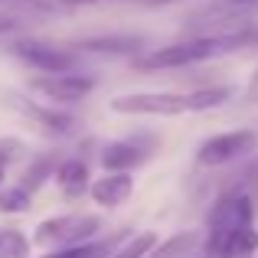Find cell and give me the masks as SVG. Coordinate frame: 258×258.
I'll list each match as a JSON object with an SVG mask.
<instances>
[{"mask_svg":"<svg viewBox=\"0 0 258 258\" xmlns=\"http://www.w3.org/2000/svg\"><path fill=\"white\" fill-rule=\"evenodd\" d=\"M258 33L255 30H232V33H206V36H193V39H180V43H170L164 49H154L147 56H138L134 66L144 72H157V69H186V66L206 62V59L226 56V52H235L242 46L255 43Z\"/></svg>","mask_w":258,"mask_h":258,"instance_id":"1","label":"cell"},{"mask_svg":"<svg viewBox=\"0 0 258 258\" xmlns=\"http://www.w3.org/2000/svg\"><path fill=\"white\" fill-rule=\"evenodd\" d=\"M255 226V206L245 189H232L222 200H216L213 213L206 222V239H203V255L206 258H226V248L242 229Z\"/></svg>","mask_w":258,"mask_h":258,"instance_id":"2","label":"cell"},{"mask_svg":"<svg viewBox=\"0 0 258 258\" xmlns=\"http://www.w3.org/2000/svg\"><path fill=\"white\" fill-rule=\"evenodd\" d=\"M101 232L98 216H82V213H66L43 219L33 232V242L43 248H69V245H85L95 242V235Z\"/></svg>","mask_w":258,"mask_h":258,"instance_id":"3","label":"cell"},{"mask_svg":"<svg viewBox=\"0 0 258 258\" xmlns=\"http://www.w3.org/2000/svg\"><path fill=\"white\" fill-rule=\"evenodd\" d=\"M114 114H141V118H176L186 114V95L180 92H131L111 98Z\"/></svg>","mask_w":258,"mask_h":258,"instance_id":"4","label":"cell"},{"mask_svg":"<svg viewBox=\"0 0 258 258\" xmlns=\"http://www.w3.org/2000/svg\"><path fill=\"white\" fill-rule=\"evenodd\" d=\"M258 147V134L242 127V131H226V134H216V138L203 141L196 147V164L200 167H226L235 164V160L248 157Z\"/></svg>","mask_w":258,"mask_h":258,"instance_id":"5","label":"cell"},{"mask_svg":"<svg viewBox=\"0 0 258 258\" xmlns=\"http://www.w3.org/2000/svg\"><path fill=\"white\" fill-rule=\"evenodd\" d=\"M10 52L26 62L30 69L43 72V76H59V72H72L76 69V52L62 49V46H52V43H43V39H17L10 43Z\"/></svg>","mask_w":258,"mask_h":258,"instance_id":"6","label":"cell"},{"mask_svg":"<svg viewBox=\"0 0 258 258\" xmlns=\"http://www.w3.org/2000/svg\"><path fill=\"white\" fill-rule=\"evenodd\" d=\"M30 88L49 101H82L95 88L92 76H76V72H59V76H36L30 79Z\"/></svg>","mask_w":258,"mask_h":258,"instance_id":"7","label":"cell"},{"mask_svg":"<svg viewBox=\"0 0 258 258\" xmlns=\"http://www.w3.org/2000/svg\"><path fill=\"white\" fill-rule=\"evenodd\" d=\"M147 157H151V151L134 141H111L101 147V167L108 173H131L141 164H147Z\"/></svg>","mask_w":258,"mask_h":258,"instance_id":"8","label":"cell"},{"mask_svg":"<svg viewBox=\"0 0 258 258\" xmlns=\"http://www.w3.org/2000/svg\"><path fill=\"white\" fill-rule=\"evenodd\" d=\"M88 193H92V200L98 203L101 209H118L121 203L131 200L134 176L131 173H105V176H98V180L92 183Z\"/></svg>","mask_w":258,"mask_h":258,"instance_id":"9","label":"cell"},{"mask_svg":"<svg viewBox=\"0 0 258 258\" xmlns=\"http://www.w3.org/2000/svg\"><path fill=\"white\" fill-rule=\"evenodd\" d=\"M56 183H59V189H62L66 200H79L82 193L92 189V183H88V164L82 157L62 160V164L56 167Z\"/></svg>","mask_w":258,"mask_h":258,"instance_id":"10","label":"cell"},{"mask_svg":"<svg viewBox=\"0 0 258 258\" xmlns=\"http://www.w3.org/2000/svg\"><path fill=\"white\" fill-rule=\"evenodd\" d=\"M144 39L141 36H127V33H118V36H92L82 39L79 49L82 52H105V56H138Z\"/></svg>","mask_w":258,"mask_h":258,"instance_id":"11","label":"cell"},{"mask_svg":"<svg viewBox=\"0 0 258 258\" xmlns=\"http://www.w3.org/2000/svg\"><path fill=\"white\" fill-rule=\"evenodd\" d=\"M121 239H131V232H127V229H121V232L108 235V239L85 242V245H69V248H52L49 255H39V258H108Z\"/></svg>","mask_w":258,"mask_h":258,"instance_id":"12","label":"cell"},{"mask_svg":"<svg viewBox=\"0 0 258 258\" xmlns=\"http://www.w3.org/2000/svg\"><path fill=\"white\" fill-rule=\"evenodd\" d=\"M10 101L26 114V118H33L36 124H43L46 131H52V134H69L72 127H76V121H72L69 114H59V111H52V108H39V105H33V101L17 98V95H10Z\"/></svg>","mask_w":258,"mask_h":258,"instance_id":"13","label":"cell"},{"mask_svg":"<svg viewBox=\"0 0 258 258\" xmlns=\"http://www.w3.org/2000/svg\"><path fill=\"white\" fill-rule=\"evenodd\" d=\"M196 245H200V235L196 232H176L170 239L157 242V245L147 252V258H189Z\"/></svg>","mask_w":258,"mask_h":258,"instance_id":"14","label":"cell"},{"mask_svg":"<svg viewBox=\"0 0 258 258\" xmlns=\"http://www.w3.org/2000/svg\"><path fill=\"white\" fill-rule=\"evenodd\" d=\"M30 206H33V193L23 183H13V186L0 189V213L4 216H23V213H30Z\"/></svg>","mask_w":258,"mask_h":258,"instance_id":"15","label":"cell"},{"mask_svg":"<svg viewBox=\"0 0 258 258\" xmlns=\"http://www.w3.org/2000/svg\"><path fill=\"white\" fill-rule=\"evenodd\" d=\"M232 98V88L226 85H216V88H200V92H189L186 95V105L189 111H209V108H219Z\"/></svg>","mask_w":258,"mask_h":258,"instance_id":"16","label":"cell"},{"mask_svg":"<svg viewBox=\"0 0 258 258\" xmlns=\"http://www.w3.org/2000/svg\"><path fill=\"white\" fill-rule=\"evenodd\" d=\"M157 245V235L154 232H138L131 235V239H124V245L114 248L108 258H147V252Z\"/></svg>","mask_w":258,"mask_h":258,"instance_id":"17","label":"cell"},{"mask_svg":"<svg viewBox=\"0 0 258 258\" xmlns=\"http://www.w3.org/2000/svg\"><path fill=\"white\" fill-rule=\"evenodd\" d=\"M0 258H30V239L20 229H0Z\"/></svg>","mask_w":258,"mask_h":258,"instance_id":"18","label":"cell"},{"mask_svg":"<svg viewBox=\"0 0 258 258\" xmlns=\"http://www.w3.org/2000/svg\"><path fill=\"white\" fill-rule=\"evenodd\" d=\"M56 176V170H52V164H49V160H36V164H33L30 167V170H26V180H23V186L26 189H30V193H36V186H39V183H46V176Z\"/></svg>","mask_w":258,"mask_h":258,"instance_id":"19","label":"cell"},{"mask_svg":"<svg viewBox=\"0 0 258 258\" xmlns=\"http://www.w3.org/2000/svg\"><path fill=\"white\" fill-rule=\"evenodd\" d=\"M17 30H20V20L13 17V13L0 10V36H10V33H17Z\"/></svg>","mask_w":258,"mask_h":258,"instance_id":"20","label":"cell"},{"mask_svg":"<svg viewBox=\"0 0 258 258\" xmlns=\"http://www.w3.org/2000/svg\"><path fill=\"white\" fill-rule=\"evenodd\" d=\"M245 101L248 105H258V69H255L252 82H248V88H245Z\"/></svg>","mask_w":258,"mask_h":258,"instance_id":"21","label":"cell"},{"mask_svg":"<svg viewBox=\"0 0 258 258\" xmlns=\"http://www.w3.org/2000/svg\"><path fill=\"white\" fill-rule=\"evenodd\" d=\"M59 4H66V7H85V4H98V0H59Z\"/></svg>","mask_w":258,"mask_h":258,"instance_id":"22","label":"cell"},{"mask_svg":"<svg viewBox=\"0 0 258 258\" xmlns=\"http://www.w3.org/2000/svg\"><path fill=\"white\" fill-rule=\"evenodd\" d=\"M226 4H232V7H252V4H258V0H226Z\"/></svg>","mask_w":258,"mask_h":258,"instance_id":"23","label":"cell"},{"mask_svg":"<svg viewBox=\"0 0 258 258\" xmlns=\"http://www.w3.org/2000/svg\"><path fill=\"white\" fill-rule=\"evenodd\" d=\"M4 180H7V164L0 160V189H4Z\"/></svg>","mask_w":258,"mask_h":258,"instance_id":"24","label":"cell"},{"mask_svg":"<svg viewBox=\"0 0 258 258\" xmlns=\"http://www.w3.org/2000/svg\"><path fill=\"white\" fill-rule=\"evenodd\" d=\"M17 4H39V0H17Z\"/></svg>","mask_w":258,"mask_h":258,"instance_id":"25","label":"cell"}]
</instances>
